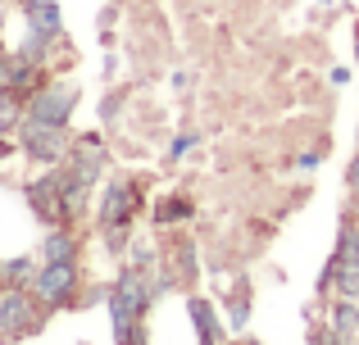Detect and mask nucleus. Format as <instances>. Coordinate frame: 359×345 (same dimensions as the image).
Here are the masks:
<instances>
[{"label":"nucleus","mask_w":359,"mask_h":345,"mask_svg":"<svg viewBox=\"0 0 359 345\" xmlns=\"http://www.w3.org/2000/svg\"><path fill=\"white\" fill-rule=\"evenodd\" d=\"M78 105V91L55 82V87H41L32 100H27V127H64Z\"/></svg>","instance_id":"obj_1"},{"label":"nucleus","mask_w":359,"mask_h":345,"mask_svg":"<svg viewBox=\"0 0 359 345\" xmlns=\"http://www.w3.org/2000/svg\"><path fill=\"white\" fill-rule=\"evenodd\" d=\"M27 200H32V209L41 213V218H50V223H64L73 213L64 173H50V177H41V182H32V186H27Z\"/></svg>","instance_id":"obj_2"},{"label":"nucleus","mask_w":359,"mask_h":345,"mask_svg":"<svg viewBox=\"0 0 359 345\" xmlns=\"http://www.w3.org/2000/svg\"><path fill=\"white\" fill-rule=\"evenodd\" d=\"M73 286H78V268H73V259H60V264H46L41 273H36L32 291H36V300H46V304H64L73 295Z\"/></svg>","instance_id":"obj_3"},{"label":"nucleus","mask_w":359,"mask_h":345,"mask_svg":"<svg viewBox=\"0 0 359 345\" xmlns=\"http://www.w3.org/2000/svg\"><path fill=\"white\" fill-rule=\"evenodd\" d=\"M327 277L341 286V295H359V232L351 227V223L341 227V255H337V264L327 268Z\"/></svg>","instance_id":"obj_4"},{"label":"nucleus","mask_w":359,"mask_h":345,"mask_svg":"<svg viewBox=\"0 0 359 345\" xmlns=\"http://www.w3.org/2000/svg\"><path fill=\"white\" fill-rule=\"evenodd\" d=\"M36 318V304L27 291H5L0 295V332L5 337H18V332H27Z\"/></svg>","instance_id":"obj_5"},{"label":"nucleus","mask_w":359,"mask_h":345,"mask_svg":"<svg viewBox=\"0 0 359 345\" xmlns=\"http://www.w3.org/2000/svg\"><path fill=\"white\" fill-rule=\"evenodd\" d=\"M27 27H32V41L23 45V59H36V55H41V45L60 32V9H55L50 0H36L32 14H27Z\"/></svg>","instance_id":"obj_6"},{"label":"nucleus","mask_w":359,"mask_h":345,"mask_svg":"<svg viewBox=\"0 0 359 345\" xmlns=\"http://www.w3.org/2000/svg\"><path fill=\"white\" fill-rule=\"evenodd\" d=\"M132 204H137V195H132V182H109L105 191V204H100V223H105V232H114L128 223Z\"/></svg>","instance_id":"obj_7"},{"label":"nucleus","mask_w":359,"mask_h":345,"mask_svg":"<svg viewBox=\"0 0 359 345\" xmlns=\"http://www.w3.org/2000/svg\"><path fill=\"white\" fill-rule=\"evenodd\" d=\"M27 155L55 164L64 155V127H27Z\"/></svg>","instance_id":"obj_8"},{"label":"nucleus","mask_w":359,"mask_h":345,"mask_svg":"<svg viewBox=\"0 0 359 345\" xmlns=\"http://www.w3.org/2000/svg\"><path fill=\"white\" fill-rule=\"evenodd\" d=\"M337 337L341 341H355L359 337V309H355V295H346L337 304Z\"/></svg>","instance_id":"obj_9"},{"label":"nucleus","mask_w":359,"mask_h":345,"mask_svg":"<svg viewBox=\"0 0 359 345\" xmlns=\"http://www.w3.org/2000/svg\"><path fill=\"white\" fill-rule=\"evenodd\" d=\"M46 259H50V264L73 259V237H69V232H50V237H46Z\"/></svg>","instance_id":"obj_10"},{"label":"nucleus","mask_w":359,"mask_h":345,"mask_svg":"<svg viewBox=\"0 0 359 345\" xmlns=\"http://www.w3.org/2000/svg\"><path fill=\"white\" fill-rule=\"evenodd\" d=\"M27 268H32L27 259H14V264L5 268V277H9V282H23V277H27Z\"/></svg>","instance_id":"obj_11"},{"label":"nucleus","mask_w":359,"mask_h":345,"mask_svg":"<svg viewBox=\"0 0 359 345\" xmlns=\"http://www.w3.org/2000/svg\"><path fill=\"white\" fill-rule=\"evenodd\" d=\"M187 150H191V136H177V141H173V160H182Z\"/></svg>","instance_id":"obj_12"},{"label":"nucleus","mask_w":359,"mask_h":345,"mask_svg":"<svg viewBox=\"0 0 359 345\" xmlns=\"http://www.w3.org/2000/svg\"><path fill=\"white\" fill-rule=\"evenodd\" d=\"M346 177H351V191H355V195H359V160H355V164H351V173H346Z\"/></svg>","instance_id":"obj_13"}]
</instances>
